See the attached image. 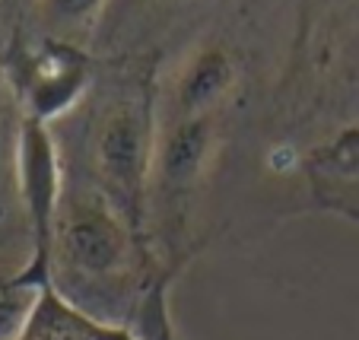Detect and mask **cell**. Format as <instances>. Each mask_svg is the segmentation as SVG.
Instances as JSON below:
<instances>
[{
    "label": "cell",
    "mask_w": 359,
    "mask_h": 340,
    "mask_svg": "<svg viewBox=\"0 0 359 340\" xmlns=\"http://www.w3.org/2000/svg\"><path fill=\"white\" fill-rule=\"evenodd\" d=\"M61 254L89 277L115 273L128 258V238L105 200H76L61 223Z\"/></svg>",
    "instance_id": "obj_1"
},
{
    "label": "cell",
    "mask_w": 359,
    "mask_h": 340,
    "mask_svg": "<svg viewBox=\"0 0 359 340\" xmlns=\"http://www.w3.org/2000/svg\"><path fill=\"white\" fill-rule=\"evenodd\" d=\"M99 169L118 200L137 204L147 169V128L134 111H118L105 121L99 137Z\"/></svg>",
    "instance_id": "obj_2"
},
{
    "label": "cell",
    "mask_w": 359,
    "mask_h": 340,
    "mask_svg": "<svg viewBox=\"0 0 359 340\" xmlns=\"http://www.w3.org/2000/svg\"><path fill=\"white\" fill-rule=\"evenodd\" d=\"M203 150H207V128L203 124H188L169 140L163 153V182L169 188H182L201 169Z\"/></svg>",
    "instance_id": "obj_3"
},
{
    "label": "cell",
    "mask_w": 359,
    "mask_h": 340,
    "mask_svg": "<svg viewBox=\"0 0 359 340\" xmlns=\"http://www.w3.org/2000/svg\"><path fill=\"white\" fill-rule=\"evenodd\" d=\"M39 296L35 290H13V293H0V340H20V334L29 327Z\"/></svg>",
    "instance_id": "obj_5"
},
{
    "label": "cell",
    "mask_w": 359,
    "mask_h": 340,
    "mask_svg": "<svg viewBox=\"0 0 359 340\" xmlns=\"http://www.w3.org/2000/svg\"><path fill=\"white\" fill-rule=\"evenodd\" d=\"M20 340H109L95 327L83 325L74 312H67L57 302H39L29 327L20 334Z\"/></svg>",
    "instance_id": "obj_4"
},
{
    "label": "cell",
    "mask_w": 359,
    "mask_h": 340,
    "mask_svg": "<svg viewBox=\"0 0 359 340\" xmlns=\"http://www.w3.org/2000/svg\"><path fill=\"white\" fill-rule=\"evenodd\" d=\"M223 86H226V67L219 61H203L201 67L191 74L184 99H188L191 105H201V102H207V99H213Z\"/></svg>",
    "instance_id": "obj_6"
},
{
    "label": "cell",
    "mask_w": 359,
    "mask_h": 340,
    "mask_svg": "<svg viewBox=\"0 0 359 340\" xmlns=\"http://www.w3.org/2000/svg\"><path fill=\"white\" fill-rule=\"evenodd\" d=\"M57 4H61L64 13H83V10H86L93 0H57Z\"/></svg>",
    "instance_id": "obj_7"
}]
</instances>
